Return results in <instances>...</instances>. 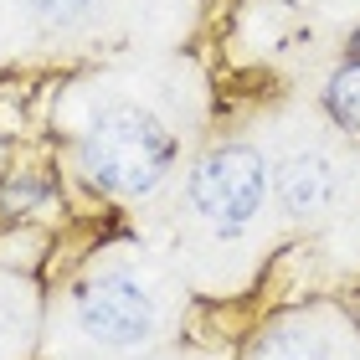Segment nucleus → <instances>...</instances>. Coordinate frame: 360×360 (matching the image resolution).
Masks as SVG:
<instances>
[{
    "label": "nucleus",
    "mask_w": 360,
    "mask_h": 360,
    "mask_svg": "<svg viewBox=\"0 0 360 360\" xmlns=\"http://www.w3.org/2000/svg\"><path fill=\"white\" fill-rule=\"evenodd\" d=\"M77 165H83L88 186L119 201H139L165 186L175 165V134L139 103H108L93 113L77 144Z\"/></svg>",
    "instance_id": "f257e3e1"
},
{
    "label": "nucleus",
    "mask_w": 360,
    "mask_h": 360,
    "mask_svg": "<svg viewBox=\"0 0 360 360\" xmlns=\"http://www.w3.org/2000/svg\"><path fill=\"white\" fill-rule=\"evenodd\" d=\"M26 6H31V15H37L41 26L68 31V26H77V21H88L98 0H26Z\"/></svg>",
    "instance_id": "6e6552de"
},
{
    "label": "nucleus",
    "mask_w": 360,
    "mask_h": 360,
    "mask_svg": "<svg viewBox=\"0 0 360 360\" xmlns=\"http://www.w3.org/2000/svg\"><path fill=\"white\" fill-rule=\"evenodd\" d=\"M324 108H330V119L340 129L360 134V62H350V68H340L330 77V88H324Z\"/></svg>",
    "instance_id": "423d86ee"
},
{
    "label": "nucleus",
    "mask_w": 360,
    "mask_h": 360,
    "mask_svg": "<svg viewBox=\"0 0 360 360\" xmlns=\"http://www.w3.org/2000/svg\"><path fill=\"white\" fill-rule=\"evenodd\" d=\"M252 360H330V350L309 330H273L252 345Z\"/></svg>",
    "instance_id": "39448f33"
},
{
    "label": "nucleus",
    "mask_w": 360,
    "mask_h": 360,
    "mask_svg": "<svg viewBox=\"0 0 360 360\" xmlns=\"http://www.w3.org/2000/svg\"><path fill=\"white\" fill-rule=\"evenodd\" d=\"M72 309H77V330L93 345H108V350H134L160 330L155 293L144 288V278L124 273V268H108V273L88 278L77 288Z\"/></svg>",
    "instance_id": "7ed1b4c3"
},
{
    "label": "nucleus",
    "mask_w": 360,
    "mask_h": 360,
    "mask_svg": "<svg viewBox=\"0 0 360 360\" xmlns=\"http://www.w3.org/2000/svg\"><path fill=\"white\" fill-rule=\"evenodd\" d=\"M46 195H52V186L37 180L31 170H15V175L0 180V211H37Z\"/></svg>",
    "instance_id": "0eeeda50"
},
{
    "label": "nucleus",
    "mask_w": 360,
    "mask_h": 360,
    "mask_svg": "<svg viewBox=\"0 0 360 360\" xmlns=\"http://www.w3.org/2000/svg\"><path fill=\"white\" fill-rule=\"evenodd\" d=\"M350 57L360 62V31H355V37H350Z\"/></svg>",
    "instance_id": "1a4fd4ad"
},
{
    "label": "nucleus",
    "mask_w": 360,
    "mask_h": 360,
    "mask_svg": "<svg viewBox=\"0 0 360 360\" xmlns=\"http://www.w3.org/2000/svg\"><path fill=\"white\" fill-rule=\"evenodd\" d=\"M273 191H278V201H283V211L293 221H319L340 206L345 175H340V165L330 155L304 150V155H288L283 165L273 170Z\"/></svg>",
    "instance_id": "20e7f679"
},
{
    "label": "nucleus",
    "mask_w": 360,
    "mask_h": 360,
    "mask_svg": "<svg viewBox=\"0 0 360 360\" xmlns=\"http://www.w3.org/2000/svg\"><path fill=\"white\" fill-rule=\"evenodd\" d=\"M273 191V170L252 144H221L211 150L201 165L191 170L186 201L217 237H242L248 226L263 217Z\"/></svg>",
    "instance_id": "f03ea898"
}]
</instances>
